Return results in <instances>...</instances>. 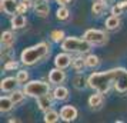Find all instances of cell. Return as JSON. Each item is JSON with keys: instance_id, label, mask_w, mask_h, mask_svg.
Listing matches in <instances>:
<instances>
[{"instance_id": "3", "label": "cell", "mask_w": 127, "mask_h": 123, "mask_svg": "<svg viewBox=\"0 0 127 123\" xmlns=\"http://www.w3.org/2000/svg\"><path fill=\"white\" fill-rule=\"evenodd\" d=\"M92 43L86 39H77V37H66L62 41V49L69 53H89L92 50Z\"/></svg>"}, {"instance_id": "27", "label": "cell", "mask_w": 127, "mask_h": 123, "mask_svg": "<svg viewBox=\"0 0 127 123\" xmlns=\"http://www.w3.org/2000/svg\"><path fill=\"white\" fill-rule=\"evenodd\" d=\"M24 92H20V90H14L13 92V94L10 96L12 97V100L14 102V105H17V103H20V102H23V99H24Z\"/></svg>"}, {"instance_id": "22", "label": "cell", "mask_w": 127, "mask_h": 123, "mask_svg": "<svg viewBox=\"0 0 127 123\" xmlns=\"http://www.w3.org/2000/svg\"><path fill=\"white\" fill-rule=\"evenodd\" d=\"M59 117H60V113H57L56 110H47L44 113V122L46 123H56L59 120Z\"/></svg>"}, {"instance_id": "8", "label": "cell", "mask_w": 127, "mask_h": 123, "mask_svg": "<svg viewBox=\"0 0 127 123\" xmlns=\"http://www.w3.org/2000/svg\"><path fill=\"white\" fill-rule=\"evenodd\" d=\"M66 80V72L64 69H60V67H56L50 70L49 73V82L53 83V84H62V83Z\"/></svg>"}, {"instance_id": "31", "label": "cell", "mask_w": 127, "mask_h": 123, "mask_svg": "<svg viewBox=\"0 0 127 123\" xmlns=\"http://www.w3.org/2000/svg\"><path fill=\"white\" fill-rule=\"evenodd\" d=\"M27 9H29V7L26 6L24 3H22V1H20V3H19V6H17V13H20V14H24V13L27 12Z\"/></svg>"}, {"instance_id": "19", "label": "cell", "mask_w": 127, "mask_h": 123, "mask_svg": "<svg viewBox=\"0 0 127 123\" xmlns=\"http://www.w3.org/2000/svg\"><path fill=\"white\" fill-rule=\"evenodd\" d=\"M71 66H73V69H74L76 72H83V70L87 67V65H86V57L83 59L81 56H79V57L73 59Z\"/></svg>"}, {"instance_id": "7", "label": "cell", "mask_w": 127, "mask_h": 123, "mask_svg": "<svg viewBox=\"0 0 127 123\" xmlns=\"http://www.w3.org/2000/svg\"><path fill=\"white\" fill-rule=\"evenodd\" d=\"M76 117H77V109L74 106L67 105L60 109V119H63L64 122H73Z\"/></svg>"}, {"instance_id": "1", "label": "cell", "mask_w": 127, "mask_h": 123, "mask_svg": "<svg viewBox=\"0 0 127 123\" xmlns=\"http://www.w3.org/2000/svg\"><path fill=\"white\" fill-rule=\"evenodd\" d=\"M114 79H116V69H111V70L107 72L92 73L87 79V82H89V86L93 90L104 94L109 92L111 86L114 87Z\"/></svg>"}, {"instance_id": "12", "label": "cell", "mask_w": 127, "mask_h": 123, "mask_svg": "<svg viewBox=\"0 0 127 123\" xmlns=\"http://www.w3.org/2000/svg\"><path fill=\"white\" fill-rule=\"evenodd\" d=\"M17 84H20V83L17 82L16 77H6V79L1 80L0 87H1L3 92H14L16 87H17Z\"/></svg>"}, {"instance_id": "6", "label": "cell", "mask_w": 127, "mask_h": 123, "mask_svg": "<svg viewBox=\"0 0 127 123\" xmlns=\"http://www.w3.org/2000/svg\"><path fill=\"white\" fill-rule=\"evenodd\" d=\"M114 89L119 93H127V70L123 67H116Z\"/></svg>"}, {"instance_id": "13", "label": "cell", "mask_w": 127, "mask_h": 123, "mask_svg": "<svg viewBox=\"0 0 127 123\" xmlns=\"http://www.w3.org/2000/svg\"><path fill=\"white\" fill-rule=\"evenodd\" d=\"M104 103V97H103V93L97 92L96 94H92L89 97V106L92 109H100Z\"/></svg>"}, {"instance_id": "11", "label": "cell", "mask_w": 127, "mask_h": 123, "mask_svg": "<svg viewBox=\"0 0 127 123\" xmlns=\"http://www.w3.org/2000/svg\"><path fill=\"white\" fill-rule=\"evenodd\" d=\"M0 6H1V12L6 14H16L17 13V0H0Z\"/></svg>"}, {"instance_id": "32", "label": "cell", "mask_w": 127, "mask_h": 123, "mask_svg": "<svg viewBox=\"0 0 127 123\" xmlns=\"http://www.w3.org/2000/svg\"><path fill=\"white\" fill-rule=\"evenodd\" d=\"M22 3H24L27 7H32V4H33V0H20Z\"/></svg>"}, {"instance_id": "20", "label": "cell", "mask_w": 127, "mask_h": 123, "mask_svg": "<svg viewBox=\"0 0 127 123\" xmlns=\"http://www.w3.org/2000/svg\"><path fill=\"white\" fill-rule=\"evenodd\" d=\"M106 6H107V3H106L104 0H94V3H93V7H92L93 14H96V16L101 14V13L104 12Z\"/></svg>"}, {"instance_id": "33", "label": "cell", "mask_w": 127, "mask_h": 123, "mask_svg": "<svg viewBox=\"0 0 127 123\" xmlns=\"http://www.w3.org/2000/svg\"><path fill=\"white\" fill-rule=\"evenodd\" d=\"M70 0H57V3L60 4V6H64V4H67Z\"/></svg>"}, {"instance_id": "10", "label": "cell", "mask_w": 127, "mask_h": 123, "mask_svg": "<svg viewBox=\"0 0 127 123\" xmlns=\"http://www.w3.org/2000/svg\"><path fill=\"white\" fill-rule=\"evenodd\" d=\"M53 99H54V96L50 94V93L37 97V106H39V109H40L41 112H44V113H46L47 110H50L52 106H53Z\"/></svg>"}, {"instance_id": "25", "label": "cell", "mask_w": 127, "mask_h": 123, "mask_svg": "<svg viewBox=\"0 0 127 123\" xmlns=\"http://www.w3.org/2000/svg\"><path fill=\"white\" fill-rule=\"evenodd\" d=\"M50 39L56 43H60V41L64 40V32L63 30H53L50 33Z\"/></svg>"}, {"instance_id": "17", "label": "cell", "mask_w": 127, "mask_h": 123, "mask_svg": "<svg viewBox=\"0 0 127 123\" xmlns=\"http://www.w3.org/2000/svg\"><path fill=\"white\" fill-rule=\"evenodd\" d=\"M26 26V17L20 13H16L12 17V27L13 29H22Z\"/></svg>"}, {"instance_id": "23", "label": "cell", "mask_w": 127, "mask_h": 123, "mask_svg": "<svg viewBox=\"0 0 127 123\" xmlns=\"http://www.w3.org/2000/svg\"><path fill=\"white\" fill-rule=\"evenodd\" d=\"M120 26V20H119V16H110L107 20H106V27L109 30H114Z\"/></svg>"}, {"instance_id": "14", "label": "cell", "mask_w": 127, "mask_h": 123, "mask_svg": "<svg viewBox=\"0 0 127 123\" xmlns=\"http://www.w3.org/2000/svg\"><path fill=\"white\" fill-rule=\"evenodd\" d=\"M50 12V6L44 3V1H37L34 3V13L39 16V17H46Z\"/></svg>"}, {"instance_id": "9", "label": "cell", "mask_w": 127, "mask_h": 123, "mask_svg": "<svg viewBox=\"0 0 127 123\" xmlns=\"http://www.w3.org/2000/svg\"><path fill=\"white\" fill-rule=\"evenodd\" d=\"M73 62V59L70 57L69 52H63V53H59L57 56L54 57V65L56 67H60V69H66L69 67Z\"/></svg>"}, {"instance_id": "16", "label": "cell", "mask_w": 127, "mask_h": 123, "mask_svg": "<svg viewBox=\"0 0 127 123\" xmlns=\"http://www.w3.org/2000/svg\"><path fill=\"white\" fill-rule=\"evenodd\" d=\"M13 106H14V102L12 100V97L1 96V99H0V110H1V113L10 112L13 109Z\"/></svg>"}, {"instance_id": "26", "label": "cell", "mask_w": 127, "mask_h": 123, "mask_svg": "<svg viewBox=\"0 0 127 123\" xmlns=\"http://www.w3.org/2000/svg\"><path fill=\"white\" fill-rule=\"evenodd\" d=\"M56 14H57L59 20H67L69 16H70V12H69V9H67V7L62 6V7H59V10H57Z\"/></svg>"}, {"instance_id": "35", "label": "cell", "mask_w": 127, "mask_h": 123, "mask_svg": "<svg viewBox=\"0 0 127 123\" xmlns=\"http://www.w3.org/2000/svg\"><path fill=\"white\" fill-rule=\"evenodd\" d=\"M106 3H113V0H104Z\"/></svg>"}, {"instance_id": "2", "label": "cell", "mask_w": 127, "mask_h": 123, "mask_svg": "<svg viewBox=\"0 0 127 123\" xmlns=\"http://www.w3.org/2000/svg\"><path fill=\"white\" fill-rule=\"evenodd\" d=\"M50 53V46L41 41V43H37L34 46L27 47L22 52V56H20V60L24 66H33L36 63L41 62L43 59H46Z\"/></svg>"}, {"instance_id": "34", "label": "cell", "mask_w": 127, "mask_h": 123, "mask_svg": "<svg viewBox=\"0 0 127 123\" xmlns=\"http://www.w3.org/2000/svg\"><path fill=\"white\" fill-rule=\"evenodd\" d=\"M123 4H124V7H126V10H127V0H124V1H123Z\"/></svg>"}, {"instance_id": "28", "label": "cell", "mask_w": 127, "mask_h": 123, "mask_svg": "<svg viewBox=\"0 0 127 123\" xmlns=\"http://www.w3.org/2000/svg\"><path fill=\"white\" fill-rule=\"evenodd\" d=\"M124 10H126V7H124L123 1H121V3H117V4H114V6L111 7V14H114V16H120Z\"/></svg>"}, {"instance_id": "30", "label": "cell", "mask_w": 127, "mask_h": 123, "mask_svg": "<svg viewBox=\"0 0 127 123\" xmlns=\"http://www.w3.org/2000/svg\"><path fill=\"white\" fill-rule=\"evenodd\" d=\"M19 67V63L16 62V60H13V59H10V60H7V63L4 65V70H14V69H17Z\"/></svg>"}, {"instance_id": "4", "label": "cell", "mask_w": 127, "mask_h": 123, "mask_svg": "<svg viewBox=\"0 0 127 123\" xmlns=\"http://www.w3.org/2000/svg\"><path fill=\"white\" fill-rule=\"evenodd\" d=\"M23 92L30 97H40V96H44V94L50 93V86L49 83H44L41 80H32V82H27L24 84Z\"/></svg>"}, {"instance_id": "24", "label": "cell", "mask_w": 127, "mask_h": 123, "mask_svg": "<svg viewBox=\"0 0 127 123\" xmlns=\"http://www.w3.org/2000/svg\"><path fill=\"white\" fill-rule=\"evenodd\" d=\"M98 63H100V60H98L97 56H94V54H89L86 57V65L87 67H92V69H94V67H97Z\"/></svg>"}, {"instance_id": "5", "label": "cell", "mask_w": 127, "mask_h": 123, "mask_svg": "<svg viewBox=\"0 0 127 123\" xmlns=\"http://www.w3.org/2000/svg\"><path fill=\"white\" fill-rule=\"evenodd\" d=\"M83 39H86L89 43H92L93 46H97V44H104L107 41V35L97 29H89L84 32Z\"/></svg>"}, {"instance_id": "21", "label": "cell", "mask_w": 127, "mask_h": 123, "mask_svg": "<svg viewBox=\"0 0 127 123\" xmlns=\"http://www.w3.org/2000/svg\"><path fill=\"white\" fill-rule=\"evenodd\" d=\"M87 84H89V82H87V79L83 76V75H77V76L73 79V86H74L77 90H83Z\"/></svg>"}, {"instance_id": "29", "label": "cell", "mask_w": 127, "mask_h": 123, "mask_svg": "<svg viewBox=\"0 0 127 123\" xmlns=\"http://www.w3.org/2000/svg\"><path fill=\"white\" fill-rule=\"evenodd\" d=\"M16 79H17L19 83H27V80H29V73H27V70H19Z\"/></svg>"}, {"instance_id": "18", "label": "cell", "mask_w": 127, "mask_h": 123, "mask_svg": "<svg viewBox=\"0 0 127 123\" xmlns=\"http://www.w3.org/2000/svg\"><path fill=\"white\" fill-rule=\"evenodd\" d=\"M1 47H10L12 43L14 41V35H13L10 30H6L1 33Z\"/></svg>"}, {"instance_id": "15", "label": "cell", "mask_w": 127, "mask_h": 123, "mask_svg": "<svg viewBox=\"0 0 127 123\" xmlns=\"http://www.w3.org/2000/svg\"><path fill=\"white\" fill-rule=\"evenodd\" d=\"M53 96L56 100H66L69 97V89L62 84H57V87L53 90Z\"/></svg>"}]
</instances>
